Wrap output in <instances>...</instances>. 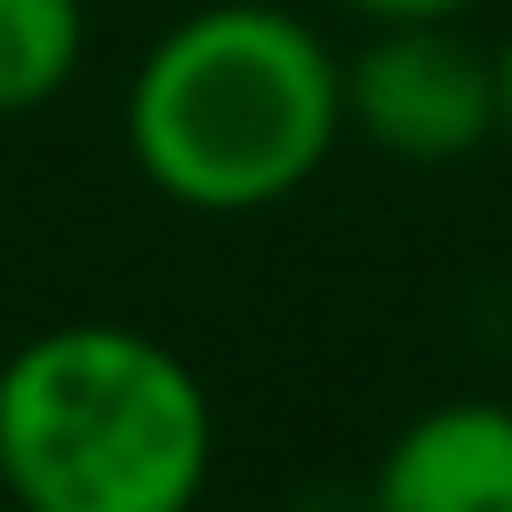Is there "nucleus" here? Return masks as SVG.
<instances>
[{
	"label": "nucleus",
	"instance_id": "nucleus-1",
	"mask_svg": "<svg viewBox=\"0 0 512 512\" xmlns=\"http://www.w3.org/2000/svg\"><path fill=\"white\" fill-rule=\"evenodd\" d=\"M344 136V56L272 0L176 16L128 80V152L192 216H256L320 176Z\"/></svg>",
	"mask_w": 512,
	"mask_h": 512
},
{
	"label": "nucleus",
	"instance_id": "nucleus-5",
	"mask_svg": "<svg viewBox=\"0 0 512 512\" xmlns=\"http://www.w3.org/2000/svg\"><path fill=\"white\" fill-rule=\"evenodd\" d=\"M88 48V0H0V120L40 112Z\"/></svg>",
	"mask_w": 512,
	"mask_h": 512
},
{
	"label": "nucleus",
	"instance_id": "nucleus-7",
	"mask_svg": "<svg viewBox=\"0 0 512 512\" xmlns=\"http://www.w3.org/2000/svg\"><path fill=\"white\" fill-rule=\"evenodd\" d=\"M496 136H512V40L496 48Z\"/></svg>",
	"mask_w": 512,
	"mask_h": 512
},
{
	"label": "nucleus",
	"instance_id": "nucleus-8",
	"mask_svg": "<svg viewBox=\"0 0 512 512\" xmlns=\"http://www.w3.org/2000/svg\"><path fill=\"white\" fill-rule=\"evenodd\" d=\"M0 512H16V504H8V496H0Z\"/></svg>",
	"mask_w": 512,
	"mask_h": 512
},
{
	"label": "nucleus",
	"instance_id": "nucleus-6",
	"mask_svg": "<svg viewBox=\"0 0 512 512\" xmlns=\"http://www.w3.org/2000/svg\"><path fill=\"white\" fill-rule=\"evenodd\" d=\"M336 8H352L360 24H456L472 0H336Z\"/></svg>",
	"mask_w": 512,
	"mask_h": 512
},
{
	"label": "nucleus",
	"instance_id": "nucleus-4",
	"mask_svg": "<svg viewBox=\"0 0 512 512\" xmlns=\"http://www.w3.org/2000/svg\"><path fill=\"white\" fill-rule=\"evenodd\" d=\"M368 512H512V400L408 416L368 472Z\"/></svg>",
	"mask_w": 512,
	"mask_h": 512
},
{
	"label": "nucleus",
	"instance_id": "nucleus-2",
	"mask_svg": "<svg viewBox=\"0 0 512 512\" xmlns=\"http://www.w3.org/2000/svg\"><path fill=\"white\" fill-rule=\"evenodd\" d=\"M208 472V384L160 336L64 320L0 360V496L16 512H192Z\"/></svg>",
	"mask_w": 512,
	"mask_h": 512
},
{
	"label": "nucleus",
	"instance_id": "nucleus-3",
	"mask_svg": "<svg viewBox=\"0 0 512 512\" xmlns=\"http://www.w3.org/2000/svg\"><path fill=\"white\" fill-rule=\"evenodd\" d=\"M344 128L392 160H464L496 136V48L456 24H376L344 56Z\"/></svg>",
	"mask_w": 512,
	"mask_h": 512
}]
</instances>
